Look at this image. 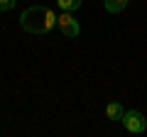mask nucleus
<instances>
[{
	"mask_svg": "<svg viewBox=\"0 0 147 137\" xmlns=\"http://www.w3.org/2000/svg\"><path fill=\"white\" fill-rule=\"evenodd\" d=\"M20 27L30 34H47L49 32V7L32 5L20 15Z\"/></svg>",
	"mask_w": 147,
	"mask_h": 137,
	"instance_id": "nucleus-1",
	"label": "nucleus"
},
{
	"mask_svg": "<svg viewBox=\"0 0 147 137\" xmlns=\"http://www.w3.org/2000/svg\"><path fill=\"white\" fill-rule=\"evenodd\" d=\"M123 127H125L130 135H142L147 130V118L140 110H125L123 115Z\"/></svg>",
	"mask_w": 147,
	"mask_h": 137,
	"instance_id": "nucleus-2",
	"label": "nucleus"
},
{
	"mask_svg": "<svg viewBox=\"0 0 147 137\" xmlns=\"http://www.w3.org/2000/svg\"><path fill=\"white\" fill-rule=\"evenodd\" d=\"M57 27L61 30L64 37H69V39H74V37H79V34H81V25H79V20H76L71 12H64V10H61V15L57 17Z\"/></svg>",
	"mask_w": 147,
	"mask_h": 137,
	"instance_id": "nucleus-3",
	"label": "nucleus"
},
{
	"mask_svg": "<svg viewBox=\"0 0 147 137\" xmlns=\"http://www.w3.org/2000/svg\"><path fill=\"white\" fill-rule=\"evenodd\" d=\"M105 115H108V120H123L125 110H123V105L118 100H110L108 105H105Z\"/></svg>",
	"mask_w": 147,
	"mask_h": 137,
	"instance_id": "nucleus-4",
	"label": "nucleus"
},
{
	"mask_svg": "<svg viewBox=\"0 0 147 137\" xmlns=\"http://www.w3.org/2000/svg\"><path fill=\"white\" fill-rule=\"evenodd\" d=\"M103 3H105V10L115 15V12H123V10H125L130 0H103Z\"/></svg>",
	"mask_w": 147,
	"mask_h": 137,
	"instance_id": "nucleus-5",
	"label": "nucleus"
},
{
	"mask_svg": "<svg viewBox=\"0 0 147 137\" xmlns=\"http://www.w3.org/2000/svg\"><path fill=\"white\" fill-rule=\"evenodd\" d=\"M57 5L61 7L64 12H76L81 5H84V0H57Z\"/></svg>",
	"mask_w": 147,
	"mask_h": 137,
	"instance_id": "nucleus-6",
	"label": "nucleus"
},
{
	"mask_svg": "<svg viewBox=\"0 0 147 137\" xmlns=\"http://www.w3.org/2000/svg\"><path fill=\"white\" fill-rule=\"evenodd\" d=\"M17 5V0H0V10L3 12H7V10H12V7Z\"/></svg>",
	"mask_w": 147,
	"mask_h": 137,
	"instance_id": "nucleus-7",
	"label": "nucleus"
}]
</instances>
